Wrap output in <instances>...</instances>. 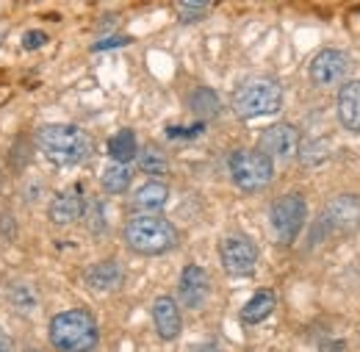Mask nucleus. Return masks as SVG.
I'll use <instances>...</instances> for the list:
<instances>
[{"label":"nucleus","instance_id":"obj_1","mask_svg":"<svg viewBox=\"0 0 360 352\" xmlns=\"http://www.w3.org/2000/svg\"><path fill=\"white\" fill-rule=\"evenodd\" d=\"M37 144L47 158L58 167H75L84 164L91 156V139L86 131H81L78 125H64V122H53L42 125L37 133Z\"/></svg>","mask_w":360,"mask_h":352},{"label":"nucleus","instance_id":"obj_2","mask_svg":"<svg viewBox=\"0 0 360 352\" xmlns=\"http://www.w3.org/2000/svg\"><path fill=\"white\" fill-rule=\"evenodd\" d=\"M50 344L58 352H91L100 341L94 316L86 310H61L50 319Z\"/></svg>","mask_w":360,"mask_h":352},{"label":"nucleus","instance_id":"obj_3","mask_svg":"<svg viewBox=\"0 0 360 352\" xmlns=\"http://www.w3.org/2000/svg\"><path fill=\"white\" fill-rule=\"evenodd\" d=\"M125 241L139 256H164L178 244V230L164 217L139 214L125 225Z\"/></svg>","mask_w":360,"mask_h":352},{"label":"nucleus","instance_id":"obj_4","mask_svg":"<svg viewBox=\"0 0 360 352\" xmlns=\"http://www.w3.org/2000/svg\"><path fill=\"white\" fill-rule=\"evenodd\" d=\"M280 106H283V89L271 78H250L233 94V111L241 120L269 117L280 111Z\"/></svg>","mask_w":360,"mask_h":352},{"label":"nucleus","instance_id":"obj_5","mask_svg":"<svg viewBox=\"0 0 360 352\" xmlns=\"http://www.w3.org/2000/svg\"><path fill=\"white\" fill-rule=\"evenodd\" d=\"M227 170L241 191H261L274 177V164L261 150H236L227 161Z\"/></svg>","mask_w":360,"mask_h":352},{"label":"nucleus","instance_id":"obj_6","mask_svg":"<svg viewBox=\"0 0 360 352\" xmlns=\"http://www.w3.org/2000/svg\"><path fill=\"white\" fill-rule=\"evenodd\" d=\"M271 230L280 244H294L308 220V203L302 194H283L271 206Z\"/></svg>","mask_w":360,"mask_h":352},{"label":"nucleus","instance_id":"obj_7","mask_svg":"<svg viewBox=\"0 0 360 352\" xmlns=\"http://www.w3.org/2000/svg\"><path fill=\"white\" fill-rule=\"evenodd\" d=\"M219 261H222L227 275L247 277L258 266V247H255V241L250 236L233 233V236H225L222 244H219Z\"/></svg>","mask_w":360,"mask_h":352},{"label":"nucleus","instance_id":"obj_8","mask_svg":"<svg viewBox=\"0 0 360 352\" xmlns=\"http://www.w3.org/2000/svg\"><path fill=\"white\" fill-rule=\"evenodd\" d=\"M258 150L269 158L271 164L274 161H291L297 156V150H300V131L291 122L269 125L258 139Z\"/></svg>","mask_w":360,"mask_h":352},{"label":"nucleus","instance_id":"obj_9","mask_svg":"<svg viewBox=\"0 0 360 352\" xmlns=\"http://www.w3.org/2000/svg\"><path fill=\"white\" fill-rule=\"evenodd\" d=\"M349 70H352V58L347 53H341V50H321L311 61L308 73H311V81H314L316 87H335V84L347 81Z\"/></svg>","mask_w":360,"mask_h":352},{"label":"nucleus","instance_id":"obj_10","mask_svg":"<svg viewBox=\"0 0 360 352\" xmlns=\"http://www.w3.org/2000/svg\"><path fill=\"white\" fill-rule=\"evenodd\" d=\"M180 303L186 306V308L197 310L205 306V300H208V294H211V277H208V272L202 269V266L197 264H188L183 272H180Z\"/></svg>","mask_w":360,"mask_h":352},{"label":"nucleus","instance_id":"obj_11","mask_svg":"<svg viewBox=\"0 0 360 352\" xmlns=\"http://www.w3.org/2000/svg\"><path fill=\"white\" fill-rule=\"evenodd\" d=\"M84 211H86V200H84V191H81V186H70V189H61L53 200H50V206H47V217L53 225H72V222H78L84 217Z\"/></svg>","mask_w":360,"mask_h":352},{"label":"nucleus","instance_id":"obj_12","mask_svg":"<svg viewBox=\"0 0 360 352\" xmlns=\"http://www.w3.org/2000/svg\"><path fill=\"white\" fill-rule=\"evenodd\" d=\"M321 222L338 233H349V230H358L360 227V197L358 194H341L335 197L327 208H324V217Z\"/></svg>","mask_w":360,"mask_h":352},{"label":"nucleus","instance_id":"obj_13","mask_svg":"<svg viewBox=\"0 0 360 352\" xmlns=\"http://www.w3.org/2000/svg\"><path fill=\"white\" fill-rule=\"evenodd\" d=\"M153 325H155V330H158V336L164 339V341H175L180 336V330H183V316H180V308L178 303L172 300V297H158L155 303H153Z\"/></svg>","mask_w":360,"mask_h":352},{"label":"nucleus","instance_id":"obj_14","mask_svg":"<svg viewBox=\"0 0 360 352\" xmlns=\"http://www.w3.org/2000/svg\"><path fill=\"white\" fill-rule=\"evenodd\" d=\"M84 280L91 291H117L125 280V269L117 261H97L84 272Z\"/></svg>","mask_w":360,"mask_h":352},{"label":"nucleus","instance_id":"obj_15","mask_svg":"<svg viewBox=\"0 0 360 352\" xmlns=\"http://www.w3.org/2000/svg\"><path fill=\"white\" fill-rule=\"evenodd\" d=\"M338 120L347 131L360 133V81H347L338 92Z\"/></svg>","mask_w":360,"mask_h":352},{"label":"nucleus","instance_id":"obj_16","mask_svg":"<svg viewBox=\"0 0 360 352\" xmlns=\"http://www.w3.org/2000/svg\"><path fill=\"white\" fill-rule=\"evenodd\" d=\"M167 203H169V186L161 180H150V183L139 186L134 194V208L144 211V214L161 211Z\"/></svg>","mask_w":360,"mask_h":352},{"label":"nucleus","instance_id":"obj_17","mask_svg":"<svg viewBox=\"0 0 360 352\" xmlns=\"http://www.w3.org/2000/svg\"><path fill=\"white\" fill-rule=\"evenodd\" d=\"M274 306H277L274 291L264 289V291H258V294H252V297L247 300V306L241 308V322H244V325H261L264 319L271 316Z\"/></svg>","mask_w":360,"mask_h":352},{"label":"nucleus","instance_id":"obj_18","mask_svg":"<svg viewBox=\"0 0 360 352\" xmlns=\"http://www.w3.org/2000/svg\"><path fill=\"white\" fill-rule=\"evenodd\" d=\"M108 156L114 158V164H125V167H128V161H134L136 156H139L136 133L128 131V128L120 133H114V136L108 139Z\"/></svg>","mask_w":360,"mask_h":352},{"label":"nucleus","instance_id":"obj_19","mask_svg":"<svg viewBox=\"0 0 360 352\" xmlns=\"http://www.w3.org/2000/svg\"><path fill=\"white\" fill-rule=\"evenodd\" d=\"M131 177H134L131 175V167H125V164H111V167L103 170L100 183H103V189H105L108 194H122V191H128Z\"/></svg>","mask_w":360,"mask_h":352},{"label":"nucleus","instance_id":"obj_20","mask_svg":"<svg viewBox=\"0 0 360 352\" xmlns=\"http://www.w3.org/2000/svg\"><path fill=\"white\" fill-rule=\"evenodd\" d=\"M139 167H141V172H147V175H167V170H169V161H167V156L155 147V144H147L139 156Z\"/></svg>","mask_w":360,"mask_h":352},{"label":"nucleus","instance_id":"obj_21","mask_svg":"<svg viewBox=\"0 0 360 352\" xmlns=\"http://www.w3.org/2000/svg\"><path fill=\"white\" fill-rule=\"evenodd\" d=\"M191 111L197 114V117H202V120H211V117H217L219 114V97H217V92H211V89H197L194 94H191Z\"/></svg>","mask_w":360,"mask_h":352},{"label":"nucleus","instance_id":"obj_22","mask_svg":"<svg viewBox=\"0 0 360 352\" xmlns=\"http://www.w3.org/2000/svg\"><path fill=\"white\" fill-rule=\"evenodd\" d=\"M175 11H178L180 23H200V20H205V14L211 11V3H202V0H183V3H175Z\"/></svg>","mask_w":360,"mask_h":352},{"label":"nucleus","instance_id":"obj_23","mask_svg":"<svg viewBox=\"0 0 360 352\" xmlns=\"http://www.w3.org/2000/svg\"><path fill=\"white\" fill-rule=\"evenodd\" d=\"M8 297L17 306V310H22V313H34L37 310V297H34V291L28 286H14L8 291Z\"/></svg>","mask_w":360,"mask_h":352},{"label":"nucleus","instance_id":"obj_24","mask_svg":"<svg viewBox=\"0 0 360 352\" xmlns=\"http://www.w3.org/2000/svg\"><path fill=\"white\" fill-rule=\"evenodd\" d=\"M86 217H89V230L91 233H103L105 230V220H103V203H89L86 206V211H84Z\"/></svg>","mask_w":360,"mask_h":352},{"label":"nucleus","instance_id":"obj_25","mask_svg":"<svg viewBox=\"0 0 360 352\" xmlns=\"http://www.w3.org/2000/svg\"><path fill=\"white\" fill-rule=\"evenodd\" d=\"M45 42H47L45 31H28V34H22V47L25 50H39V47H45Z\"/></svg>","mask_w":360,"mask_h":352},{"label":"nucleus","instance_id":"obj_26","mask_svg":"<svg viewBox=\"0 0 360 352\" xmlns=\"http://www.w3.org/2000/svg\"><path fill=\"white\" fill-rule=\"evenodd\" d=\"M125 44H131L128 37H108V39H100V42H94V53H100V50H111V47H125Z\"/></svg>","mask_w":360,"mask_h":352},{"label":"nucleus","instance_id":"obj_27","mask_svg":"<svg viewBox=\"0 0 360 352\" xmlns=\"http://www.w3.org/2000/svg\"><path fill=\"white\" fill-rule=\"evenodd\" d=\"M202 131V125H194V128H167V136L169 139H194V136H200Z\"/></svg>","mask_w":360,"mask_h":352},{"label":"nucleus","instance_id":"obj_28","mask_svg":"<svg viewBox=\"0 0 360 352\" xmlns=\"http://www.w3.org/2000/svg\"><path fill=\"white\" fill-rule=\"evenodd\" d=\"M0 352H14V344H11V339L6 336L3 327H0Z\"/></svg>","mask_w":360,"mask_h":352},{"label":"nucleus","instance_id":"obj_29","mask_svg":"<svg viewBox=\"0 0 360 352\" xmlns=\"http://www.w3.org/2000/svg\"><path fill=\"white\" fill-rule=\"evenodd\" d=\"M327 352H349V347H347V341H335V344H330Z\"/></svg>","mask_w":360,"mask_h":352},{"label":"nucleus","instance_id":"obj_30","mask_svg":"<svg viewBox=\"0 0 360 352\" xmlns=\"http://www.w3.org/2000/svg\"><path fill=\"white\" fill-rule=\"evenodd\" d=\"M191 352H219V347H214V344H202V347H194Z\"/></svg>","mask_w":360,"mask_h":352}]
</instances>
